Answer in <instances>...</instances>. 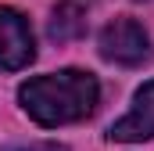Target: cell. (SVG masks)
<instances>
[{"label":"cell","mask_w":154,"mask_h":151,"mask_svg":"<svg viewBox=\"0 0 154 151\" xmlns=\"http://www.w3.org/2000/svg\"><path fill=\"white\" fill-rule=\"evenodd\" d=\"M18 101H22V112L39 126H68L93 115L100 101V83L86 69H61L22 83Z\"/></svg>","instance_id":"obj_1"},{"label":"cell","mask_w":154,"mask_h":151,"mask_svg":"<svg viewBox=\"0 0 154 151\" xmlns=\"http://www.w3.org/2000/svg\"><path fill=\"white\" fill-rule=\"evenodd\" d=\"M100 58L104 61H115V65H125V69H136L143 61L154 58V47H151V33L136 22V18H115L100 29Z\"/></svg>","instance_id":"obj_2"},{"label":"cell","mask_w":154,"mask_h":151,"mask_svg":"<svg viewBox=\"0 0 154 151\" xmlns=\"http://www.w3.org/2000/svg\"><path fill=\"white\" fill-rule=\"evenodd\" d=\"M32 58H36V40L29 18L14 7H0V69L18 72Z\"/></svg>","instance_id":"obj_3"},{"label":"cell","mask_w":154,"mask_h":151,"mask_svg":"<svg viewBox=\"0 0 154 151\" xmlns=\"http://www.w3.org/2000/svg\"><path fill=\"white\" fill-rule=\"evenodd\" d=\"M108 137H111V140H122V144H140V140H151L154 137V79L143 83V86L133 94L129 112L111 126Z\"/></svg>","instance_id":"obj_4"},{"label":"cell","mask_w":154,"mask_h":151,"mask_svg":"<svg viewBox=\"0 0 154 151\" xmlns=\"http://www.w3.org/2000/svg\"><path fill=\"white\" fill-rule=\"evenodd\" d=\"M86 33V11L79 4H57L54 7V18H50V36L57 40H75Z\"/></svg>","instance_id":"obj_5"},{"label":"cell","mask_w":154,"mask_h":151,"mask_svg":"<svg viewBox=\"0 0 154 151\" xmlns=\"http://www.w3.org/2000/svg\"><path fill=\"white\" fill-rule=\"evenodd\" d=\"M14 151H65V148L50 144V140H36V144H25V148H14Z\"/></svg>","instance_id":"obj_6"}]
</instances>
